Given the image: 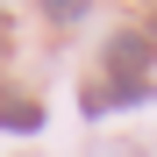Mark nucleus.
<instances>
[{
	"label": "nucleus",
	"instance_id": "nucleus-1",
	"mask_svg": "<svg viewBox=\"0 0 157 157\" xmlns=\"http://www.w3.org/2000/svg\"><path fill=\"white\" fill-rule=\"evenodd\" d=\"M157 57V43L143 36V29H121L114 43H107V64H114V78H143V64Z\"/></svg>",
	"mask_w": 157,
	"mask_h": 157
},
{
	"label": "nucleus",
	"instance_id": "nucleus-2",
	"mask_svg": "<svg viewBox=\"0 0 157 157\" xmlns=\"http://www.w3.org/2000/svg\"><path fill=\"white\" fill-rule=\"evenodd\" d=\"M0 128H21V136H36V128H43V107H29V100L14 107V100H7V107H0Z\"/></svg>",
	"mask_w": 157,
	"mask_h": 157
}]
</instances>
